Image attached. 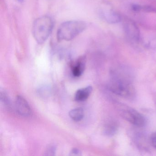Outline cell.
I'll return each instance as SVG.
<instances>
[{
    "mask_svg": "<svg viewBox=\"0 0 156 156\" xmlns=\"http://www.w3.org/2000/svg\"><path fill=\"white\" fill-rule=\"evenodd\" d=\"M121 115L127 121L138 127L146 125L147 120L144 115L134 108L122 106L119 108Z\"/></svg>",
    "mask_w": 156,
    "mask_h": 156,
    "instance_id": "4",
    "label": "cell"
},
{
    "mask_svg": "<svg viewBox=\"0 0 156 156\" xmlns=\"http://www.w3.org/2000/svg\"><path fill=\"white\" fill-rule=\"evenodd\" d=\"M131 9L135 12H139L142 9V6L138 4H133L131 5Z\"/></svg>",
    "mask_w": 156,
    "mask_h": 156,
    "instance_id": "16",
    "label": "cell"
},
{
    "mask_svg": "<svg viewBox=\"0 0 156 156\" xmlns=\"http://www.w3.org/2000/svg\"><path fill=\"white\" fill-rule=\"evenodd\" d=\"M70 155L72 156H79L81 155V151L77 148H73L70 152Z\"/></svg>",
    "mask_w": 156,
    "mask_h": 156,
    "instance_id": "17",
    "label": "cell"
},
{
    "mask_svg": "<svg viewBox=\"0 0 156 156\" xmlns=\"http://www.w3.org/2000/svg\"><path fill=\"white\" fill-rule=\"evenodd\" d=\"M15 108L17 113L23 117H28L31 114V109L30 105L24 98L18 95L15 101Z\"/></svg>",
    "mask_w": 156,
    "mask_h": 156,
    "instance_id": "6",
    "label": "cell"
},
{
    "mask_svg": "<svg viewBox=\"0 0 156 156\" xmlns=\"http://www.w3.org/2000/svg\"><path fill=\"white\" fill-rule=\"evenodd\" d=\"M132 79V76L128 70L123 68H116L111 72V79L108 85V89L119 96L132 99L136 95Z\"/></svg>",
    "mask_w": 156,
    "mask_h": 156,
    "instance_id": "1",
    "label": "cell"
},
{
    "mask_svg": "<svg viewBox=\"0 0 156 156\" xmlns=\"http://www.w3.org/2000/svg\"><path fill=\"white\" fill-rule=\"evenodd\" d=\"M125 33L131 41L138 42L140 39V32L137 25L132 20L126 19L124 23Z\"/></svg>",
    "mask_w": 156,
    "mask_h": 156,
    "instance_id": "5",
    "label": "cell"
},
{
    "mask_svg": "<svg viewBox=\"0 0 156 156\" xmlns=\"http://www.w3.org/2000/svg\"><path fill=\"white\" fill-rule=\"evenodd\" d=\"M101 16L107 22L110 24H115L121 21L120 15L111 10H102Z\"/></svg>",
    "mask_w": 156,
    "mask_h": 156,
    "instance_id": "8",
    "label": "cell"
},
{
    "mask_svg": "<svg viewBox=\"0 0 156 156\" xmlns=\"http://www.w3.org/2000/svg\"><path fill=\"white\" fill-rule=\"evenodd\" d=\"M56 150V146L54 144H51L47 147L44 152V155L46 156H54L55 155Z\"/></svg>",
    "mask_w": 156,
    "mask_h": 156,
    "instance_id": "13",
    "label": "cell"
},
{
    "mask_svg": "<svg viewBox=\"0 0 156 156\" xmlns=\"http://www.w3.org/2000/svg\"><path fill=\"white\" fill-rule=\"evenodd\" d=\"M150 143L156 149V131L153 133L150 137Z\"/></svg>",
    "mask_w": 156,
    "mask_h": 156,
    "instance_id": "15",
    "label": "cell"
},
{
    "mask_svg": "<svg viewBox=\"0 0 156 156\" xmlns=\"http://www.w3.org/2000/svg\"><path fill=\"white\" fill-rule=\"evenodd\" d=\"M86 58L85 56H81L75 62L72 64L71 70L73 75L75 77L81 76L85 68Z\"/></svg>",
    "mask_w": 156,
    "mask_h": 156,
    "instance_id": "7",
    "label": "cell"
},
{
    "mask_svg": "<svg viewBox=\"0 0 156 156\" xmlns=\"http://www.w3.org/2000/svg\"><path fill=\"white\" fill-rule=\"evenodd\" d=\"M53 20L49 16H43L36 19L32 27V34L35 41L39 44L45 42L52 31Z\"/></svg>",
    "mask_w": 156,
    "mask_h": 156,
    "instance_id": "3",
    "label": "cell"
},
{
    "mask_svg": "<svg viewBox=\"0 0 156 156\" xmlns=\"http://www.w3.org/2000/svg\"><path fill=\"white\" fill-rule=\"evenodd\" d=\"M17 1H18V2H23V1H24V0H16Z\"/></svg>",
    "mask_w": 156,
    "mask_h": 156,
    "instance_id": "18",
    "label": "cell"
},
{
    "mask_svg": "<svg viewBox=\"0 0 156 156\" xmlns=\"http://www.w3.org/2000/svg\"><path fill=\"white\" fill-rule=\"evenodd\" d=\"M1 101L2 105L7 109L11 110L12 108L10 98L5 91H1Z\"/></svg>",
    "mask_w": 156,
    "mask_h": 156,
    "instance_id": "12",
    "label": "cell"
},
{
    "mask_svg": "<svg viewBox=\"0 0 156 156\" xmlns=\"http://www.w3.org/2000/svg\"><path fill=\"white\" fill-rule=\"evenodd\" d=\"M118 125L115 120H109L104 126V134L108 136H112L116 133L118 129Z\"/></svg>",
    "mask_w": 156,
    "mask_h": 156,
    "instance_id": "10",
    "label": "cell"
},
{
    "mask_svg": "<svg viewBox=\"0 0 156 156\" xmlns=\"http://www.w3.org/2000/svg\"><path fill=\"white\" fill-rule=\"evenodd\" d=\"M141 11L146 12L156 13V9L155 8L151 6H148V5L142 6Z\"/></svg>",
    "mask_w": 156,
    "mask_h": 156,
    "instance_id": "14",
    "label": "cell"
},
{
    "mask_svg": "<svg viewBox=\"0 0 156 156\" xmlns=\"http://www.w3.org/2000/svg\"><path fill=\"white\" fill-rule=\"evenodd\" d=\"M87 24L80 20H70L65 22L57 30L56 37L58 41H72L86 30Z\"/></svg>",
    "mask_w": 156,
    "mask_h": 156,
    "instance_id": "2",
    "label": "cell"
},
{
    "mask_svg": "<svg viewBox=\"0 0 156 156\" xmlns=\"http://www.w3.org/2000/svg\"><path fill=\"white\" fill-rule=\"evenodd\" d=\"M92 90L93 88L91 86L78 89L75 94V100L77 102L85 101L91 94Z\"/></svg>",
    "mask_w": 156,
    "mask_h": 156,
    "instance_id": "9",
    "label": "cell"
},
{
    "mask_svg": "<svg viewBox=\"0 0 156 156\" xmlns=\"http://www.w3.org/2000/svg\"><path fill=\"white\" fill-rule=\"evenodd\" d=\"M69 116L74 121H81L83 118L84 112L82 108H76L72 109L69 113Z\"/></svg>",
    "mask_w": 156,
    "mask_h": 156,
    "instance_id": "11",
    "label": "cell"
}]
</instances>
